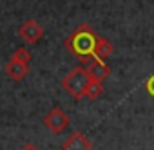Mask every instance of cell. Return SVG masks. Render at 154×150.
I'll list each match as a JSON object with an SVG mask.
<instances>
[{
	"label": "cell",
	"instance_id": "6da1fadb",
	"mask_svg": "<svg viewBox=\"0 0 154 150\" xmlns=\"http://www.w3.org/2000/svg\"><path fill=\"white\" fill-rule=\"evenodd\" d=\"M96 42H98V34L94 33V29L89 24H82L71 33V36L63 40V47L80 62H89L94 58Z\"/></svg>",
	"mask_w": 154,
	"mask_h": 150
},
{
	"label": "cell",
	"instance_id": "7a4b0ae2",
	"mask_svg": "<svg viewBox=\"0 0 154 150\" xmlns=\"http://www.w3.org/2000/svg\"><path fill=\"white\" fill-rule=\"evenodd\" d=\"M91 78L85 70V67H74L71 69L65 76L62 78V87L74 98V100H82L85 94V89L89 85Z\"/></svg>",
	"mask_w": 154,
	"mask_h": 150
},
{
	"label": "cell",
	"instance_id": "5b68a950",
	"mask_svg": "<svg viewBox=\"0 0 154 150\" xmlns=\"http://www.w3.org/2000/svg\"><path fill=\"white\" fill-rule=\"evenodd\" d=\"M85 70L89 74V78L94 80V82H103L105 78H109V74H111V67L100 58H93L89 62V65L85 67Z\"/></svg>",
	"mask_w": 154,
	"mask_h": 150
},
{
	"label": "cell",
	"instance_id": "3957f363",
	"mask_svg": "<svg viewBox=\"0 0 154 150\" xmlns=\"http://www.w3.org/2000/svg\"><path fill=\"white\" fill-rule=\"evenodd\" d=\"M44 125H45L47 130H51L53 134H62V132L69 127V116H67L60 107H54V109H51V110L45 114Z\"/></svg>",
	"mask_w": 154,
	"mask_h": 150
},
{
	"label": "cell",
	"instance_id": "9c48e42d",
	"mask_svg": "<svg viewBox=\"0 0 154 150\" xmlns=\"http://www.w3.org/2000/svg\"><path fill=\"white\" fill-rule=\"evenodd\" d=\"M102 94H103V83H102V82H94V80H91V82H89V85H87V89H85L84 98L98 100Z\"/></svg>",
	"mask_w": 154,
	"mask_h": 150
},
{
	"label": "cell",
	"instance_id": "30bf717a",
	"mask_svg": "<svg viewBox=\"0 0 154 150\" xmlns=\"http://www.w3.org/2000/svg\"><path fill=\"white\" fill-rule=\"evenodd\" d=\"M11 58H13V60H17V62H24V63H29L33 56H31V52H29L26 47H18V49H15V51H13Z\"/></svg>",
	"mask_w": 154,
	"mask_h": 150
},
{
	"label": "cell",
	"instance_id": "7c38bea8",
	"mask_svg": "<svg viewBox=\"0 0 154 150\" xmlns=\"http://www.w3.org/2000/svg\"><path fill=\"white\" fill-rule=\"evenodd\" d=\"M18 150H40V148H38V146H35L33 143H26V145H22Z\"/></svg>",
	"mask_w": 154,
	"mask_h": 150
},
{
	"label": "cell",
	"instance_id": "ba28073f",
	"mask_svg": "<svg viewBox=\"0 0 154 150\" xmlns=\"http://www.w3.org/2000/svg\"><path fill=\"white\" fill-rule=\"evenodd\" d=\"M112 52H114V45H112V42H109L107 38L98 36V42H96V47H94V58L105 60V58H109Z\"/></svg>",
	"mask_w": 154,
	"mask_h": 150
},
{
	"label": "cell",
	"instance_id": "8992f818",
	"mask_svg": "<svg viewBox=\"0 0 154 150\" xmlns=\"http://www.w3.org/2000/svg\"><path fill=\"white\" fill-rule=\"evenodd\" d=\"M62 150H93V143L85 134L74 132L62 143Z\"/></svg>",
	"mask_w": 154,
	"mask_h": 150
},
{
	"label": "cell",
	"instance_id": "277c9868",
	"mask_svg": "<svg viewBox=\"0 0 154 150\" xmlns=\"http://www.w3.org/2000/svg\"><path fill=\"white\" fill-rule=\"evenodd\" d=\"M44 27L36 22V20H33V18H27L20 27H18V36L26 42V44H29V45H33V44H36L42 36H44Z\"/></svg>",
	"mask_w": 154,
	"mask_h": 150
},
{
	"label": "cell",
	"instance_id": "52a82bcc",
	"mask_svg": "<svg viewBox=\"0 0 154 150\" xmlns=\"http://www.w3.org/2000/svg\"><path fill=\"white\" fill-rule=\"evenodd\" d=\"M6 74L13 80V82H20L24 80L27 74H29V63H24V62H17V60H9L4 67Z\"/></svg>",
	"mask_w": 154,
	"mask_h": 150
},
{
	"label": "cell",
	"instance_id": "8fae6325",
	"mask_svg": "<svg viewBox=\"0 0 154 150\" xmlns=\"http://www.w3.org/2000/svg\"><path fill=\"white\" fill-rule=\"evenodd\" d=\"M145 91L149 92V96H152L154 98V74H152V76L145 82Z\"/></svg>",
	"mask_w": 154,
	"mask_h": 150
}]
</instances>
